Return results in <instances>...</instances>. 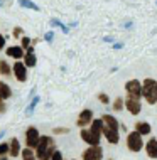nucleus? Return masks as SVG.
<instances>
[{
	"label": "nucleus",
	"mask_w": 157,
	"mask_h": 160,
	"mask_svg": "<svg viewBox=\"0 0 157 160\" xmlns=\"http://www.w3.org/2000/svg\"><path fill=\"white\" fill-rule=\"evenodd\" d=\"M20 155H22V160H37L36 153L32 152V148H27V147L20 152Z\"/></svg>",
	"instance_id": "a211bd4d"
},
{
	"label": "nucleus",
	"mask_w": 157,
	"mask_h": 160,
	"mask_svg": "<svg viewBox=\"0 0 157 160\" xmlns=\"http://www.w3.org/2000/svg\"><path fill=\"white\" fill-rule=\"evenodd\" d=\"M125 108H127L132 115H139V113H140V110H142L140 101H137V99H130V98L125 99Z\"/></svg>",
	"instance_id": "9b49d317"
},
{
	"label": "nucleus",
	"mask_w": 157,
	"mask_h": 160,
	"mask_svg": "<svg viewBox=\"0 0 157 160\" xmlns=\"http://www.w3.org/2000/svg\"><path fill=\"white\" fill-rule=\"evenodd\" d=\"M39 140H41V135H39L36 127H29L25 130V145H27V148H36Z\"/></svg>",
	"instance_id": "0eeeda50"
},
{
	"label": "nucleus",
	"mask_w": 157,
	"mask_h": 160,
	"mask_svg": "<svg viewBox=\"0 0 157 160\" xmlns=\"http://www.w3.org/2000/svg\"><path fill=\"white\" fill-rule=\"evenodd\" d=\"M8 145H10V152H8V153H10L12 157H17V155L20 153V143H19V140H17V138L14 137V138L10 140V143H8Z\"/></svg>",
	"instance_id": "dca6fc26"
},
{
	"label": "nucleus",
	"mask_w": 157,
	"mask_h": 160,
	"mask_svg": "<svg viewBox=\"0 0 157 160\" xmlns=\"http://www.w3.org/2000/svg\"><path fill=\"white\" fill-rule=\"evenodd\" d=\"M56 153V143L51 137H41L36 147V157L37 160H51Z\"/></svg>",
	"instance_id": "7ed1b4c3"
},
{
	"label": "nucleus",
	"mask_w": 157,
	"mask_h": 160,
	"mask_svg": "<svg viewBox=\"0 0 157 160\" xmlns=\"http://www.w3.org/2000/svg\"><path fill=\"white\" fill-rule=\"evenodd\" d=\"M20 47H22V49H29L30 47V39L29 37H22V46Z\"/></svg>",
	"instance_id": "5701e85b"
},
{
	"label": "nucleus",
	"mask_w": 157,
	"mask_h": 160,
	"mask_svg": "<svg viewBox=\"0 0 157 160\" xmlns=\"http://www.w3.org/2000/svg\"><path fill=\"white\" fill-rule=\"evenodd\" d=\"M51 160H63V153L61 152H58V150H56V153L52 155V158Z\"/></svg>",
	"instance_id": "393cba45"
},
{
	"label": "nucleus",
	"mask_w": 157,
	"mask_h": 160,
	"mask_svg": "<svg viewBox=\"0 0 157 160\" xmlns=\"http://www.w3.org/2000/svg\"><path fill=\"white\" fill-rule=\"evenodd\" d=\"M5 111V105H3V99H0V113Z\"/></svg>",
	"instance_id": "cd10ccee"
},
{
	"label": "nucleus",
	"mask_w": 157,
	"mask_h": 160,
	"mask_svg": "<svg viewBox=\"0 0 157 160\" xmlns=\"http://www.w3.org/2000/svg\"><path fill=\"white\" fill-rule=\"evenodd\" d=\"M10 152V145L8 143H0V157H3L5 153Z\"/></svg>",
	"instance_id": "412c9836"
},
{
	"label": "nucleus",
	"mask_w": 157,
	"mask_h": 160,
	"mask_svg": "<svg viewBox=\"0 0 157 160\" xmlns=\"http://www.w3.org/2000/svg\"><path fill=\"white\" fill-rule=\"evenodd\" d=\"M7 56L15 58V59H20V58L25 56V52H24V49L20 46H12V47H7Z\"/></svg>",
	"instance_id": "4468645a"
},
{
	"label": "nucleus",
	"mask_w": 157,
	"mask_h": 160,
	"mask_svg": "<svg viewBox=\"0 0 157 160\" xmlns=\"http://www.w3.org/2000/svg\"><path fill=\"white\" fill-rule=\"evenodd\" d=\"M52 132H54V135H64V133L69 132V128H54Z\"/></svg>",
	"instance_id": "4be33fe9"
},
{
	"label": "nucleus",
	"mask_w": 157,
	"mask_h": 160,
	"mask_svg": "<svg viewBox=\"0 0 157 160\" xmlns=\"http://www.w3.org/2000/svg\"><path fill=\"white\" fill-rule=\"evenodd\" d=\"M3 46H5V37L0 34V49H3Z\"/></svg>",
	"instance_id": "bb28decb"
},
{
	"label": "nucleus",
	"mask_w": 157,
	"mask_h": 160,
	"mask_svg": "<svg viewBox=\"0 0 157 160\" xmlns=\"http://www.w3.org/2000/svg\"><path fill=\"white\" fill-rule=\"evenodd\" d=\"M135 132H139L140 135H149V133L152 132V127L147 122H137L135 123Z\"/></svg>",
	"instance_id": "2eb2a0df"
},
{
	"label": "nucleus",
	"mask_w": 157,
	"mask_h": 160,
	"mask_svg": "<svg viewBox=\"0 0 157 160\" xmlns=\"http://www.w3.org/2000/svg\"><path fill=\"white\" fill-rule=\"evenodd\" d=\"M12 96V89L10 86L5 84V83H0V99H7Z\"/></svg>",
	"instance_id": "f3484780"
},
{
	"label": "nucleus",
	"mask_w": 157,
	"mask_h": 160,
	"mask_svg": "<svg viewBox=\"0 0 157 160\" xmlns=\"http://www.w3.org/2000/svg\"><path fill=\"white\" fill-rule=\"evenodd\" d=\"M91 122H93V111L91 110H83L80 113V116H78L76 125L80 128H85V127H88V125H91Z\"/></svg>",
	"instance_id": "1a4fd4ad"
},
{
	"label": "nucleus",
	"mask_w": 157,
	"mask_h": 160,
	"mask_svg": "<svg viewBox=\"0 0 157 160\" xmlns=\"http://www.w3.org/2000/svg\"><path fill=\"white\" fill-rule=\"evenodd\" d=\"M145 152L150 158H157V138H150L145 143Z\"/></svg>",
	"instance_id": "ddd939ff"
},
{
	"label": "nucleus",
	"mask_w": 157,
	"mask_h": 160,
	"mask_svg": "<svg viewBox=\"0 0 157 160\" xmlns=\"http://www.w3.org/2000/svg\"><path fill=\"white\" fill-rule=\"evenodd\" d=\"M0 72H2L3 76H8L10 74V66H8V62L7 61H0Z\"/></svg>",
	"instance_id": "6ab92c4d"
},
{
	"label": "nucleus",
	"mask_w": 157,
	"mask_h": 160,
	"mask_svg": "<svg viewBox=\"0 0 157 160\" xmlns=\"http://www.w3.org/2000/svg\"><path fill=\"white\" fill-rule=\"evenodd\" d=\"M73 160H75V158H73Z\"/></svg>",
	"instance_id": "c756f323"
},
{
	"label": "nucleus",
	"mask_w": 157,
	"mask_h": 160,
	"mask_svg": "<svg viewBox=\"0 0 157 160\" xmlns=\"http://www.w3.org/2000/svg\"><path fill=\"white\" fill-rule=\"evenodd\" d=\"M27 52H25V56H24V59H25V68H34L36 66V62H37V59H36V54H34V47L30 46L29 49H25Z\"/></svg>",
	"instance_id": "f8f14e48"
},
{
	"label": "nucleus",
	"mask_w": 157,
	"mask_h": 160,
	"mask_svg": "<svg viewBox=\"0 0 157 160\" xmlns=\"http://www.w3.org/2000/svg\"><path fill=\"white\" fill-rule=\"evenodd\" d=\"M81 158H83V160H102V158H103V148H102L100 145L88 147V148L83 152Z\"/></svg>",
	"instance_id": "6e6552de"
},
{
	"label": "nucleus",
	"mask_w": 157,
	"mask_h": 160,
	"mask_svg": "<svg viewBox=\"0 0 157 160\" xmlns=\"http://www.w3.org/2000/svg\"><path fill=\"white\" fill-rule=\"evenodd\" d=\"M12 34H14V37H19V36H20V34H22V29H19V27H15V29H14V32H12Z\"/></svg>",
	"instance_id": "a878e982"
},
{
	"label": "nucleus",
	"mask_w": 157,
	"mask_h": 160,
	"mask_svg": "<svg viewBox=\"0 0 157 160\" xmlns=\"http://www.w3.org/2000/svg\"><path fill=\"white\" fill-rule=\"evenodd\" d=\"M142 96L147 99L149 105H155L157 103V81L155 79H144L142 83Z\"/></svg>",
	"instance_id": "20e7f679"
},
{
	"label": "nucleus",
	"mask_w": 157,
	"mask_h": 160,
	"mask_svg": "<svg viewBox=\"0 0 157 160\" xmlns=\"http://www.w3.org/2000/svg\"><path fill=\"white\" fill-rule=\"evenodd\" d=\"M127 147L130 152H140L142 147H144V142H142V135L139 132H130L127 135Z\"/></svg>",
	"instance_id": "423d86ee"
},
{
	"label": "nucleus",
	"mask_w": 157,
	"mask_h": 160,
	"mask_svg": "<svg viewBox=\"0 0 157 160\" xmlns=\"http://www.w3.org/2000/svg\"><path fill=\"white\" fill-rule=\"evenodd\" d=\"M125 91H127V98L130 99H140L142 98V84L139 79H130L125 84Z\"/></svg>",
	"instance_id": "39448f33"
},
{
	"label": "nucleus",
	"mask_w": 157,
	"mask_h": 160,
	"mask_svg": "<svg viewBox=\"0 0 157 160\" xmlns=\"http://www.w3.org/2000/svg\"><path fill=\"white\" fill-rule=\"evenodd\" d=\"M98 99H100V101H102V103H105V105H107V103H108V96H107V94H98Z\"/></svg>",
	"instance_id": "b1692460"
},
{
	"label": "nucleus",
	"mask_w": 157,
	"mask_h": 160,
	"mask_svg": "<svg viewBox=\"0 0 157 160\" xmlns=\"http://www.w3.org/2000/svg\"><path fill=\"white\" fill-rule=\"evenodd\" d=\"M102 122H103L105 138L108 140V143L117 145L120 142V132H118V122H117V118H113L112 115H103Z\"/></svg>",
	"instance_id": "f03ea898"
},
{
	"label": "nucleus",
	"mask_w": 157,
	"mask_h": 160,
	"mask_svg": "<svg viewBox=\"0 0 157 160\" xmlns=\"http://www.w3.org/2000/svg\"><path fill=\"white\" fill-rule=\"evenodd\" d=\"M123 106H125V101L122 98H117L115 103H113V110H115V111H122V110H123Z\"/></svg>",
	"instance_id": "aec40b11"
},
{
	"label": "nucleus",
	"mask_w": 157,
	"mask_h": 160,
	"mask_svg": "<svg viewBox=\"0 0 157 160\" xmlns=\"http://www.w3.org/2000/svg\"><path fill=\"white\" fill-rule=\"evenodd\" d=\"M0 160H7V158L5 157H0Z\"/></svg>",
	"instance_id": "c85d7f7f"
},
{
	"label": "nucleus",
	"mask_w": 157,
	"mask_h": 160,
	"mask_svg": "<svg viewBox=\"0 0 157 160\" xmlns=\"http://www.w3.org/2000/svg\"><path fill=\"white\" fill-rule=\"evenodd\" d=\"M14 76H15L19 81H25V79H27V68H25L24 62L17 61V62L14 64Z\"/></svg>",
	"instance_id": "9d476101"
},
{
	"label": "nucleus",
	"mask_w": 157,
	"mask_h": 160,
	"mask_svg": "<svg viewBox=\"0 0 157 160\" xmlns=\"http://www.w3.org/2000/svg\"><path fill=\"white\" fill-rule=\"evenodd\" d=\"M102 133H103V122H102V120H93V122H91L90 130L81 128L80 137H81V140L86 142L90 147H95V145H100Z\"/></svg>",
	"instance_id": "f257e3e1"
}]
</instances>
